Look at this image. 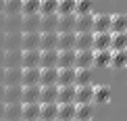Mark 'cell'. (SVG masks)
I'll return each instance as SVG.
<instances>
[{
  "label": "cell",
  "mask_w": 127,
  "mask_h": 121,
  "mask_svg": "<svg viewBox=\"0 0 127 121\" xmlns=\"http://www.w3.org/2000/svg\"><path fill=\"white\" fill-rule=\"evenodd\" d=\"M40 48V29H25L21 34V50Z\"/></svg>",
  "instance_id": "1"
},
{
  "label": "cell",
  "mask_w": 127,
  "mask_h": 121,
  "mask_svg": "<svg viewBox=\"0 0 127 121\" xmlns=\"http://www.w3.org/2000/svg\"><path fill=\"white\" fill-rule=\"evenodd\" d=\"M21 86H40V67H21Z\"/></svg>",
  "instance_id": "2"
},
{
  "label": "cell",
  "mask_w": 127,
  "mask_h": 121,
  "mask_svg": "<svg viewBox=\"0 0 127 121\" xmlns=\"http://www.w3.org/2000/svg\"><path fill=\"white\" fill-rule=\"evenodd\" d=\"M38 117H40V102H21V121H35Z\"/></svg>",
  "instance_id": "3"
},
{
  "label": "cell",
  "mask_w": 127,
  "mask_h": 121,
  "mask_svg": "<svg viewBox=\"0 0 127 121\" xmlns=\"http://www.w3.org/2000/svg\"><path fill=\"white\" fill-rule=\"evenodd\" d=\"M75 67L92 69V67H94V48H88V50H75Z\"/></svg>",
  "instance_id": "4"
},
{
  "label": "cell",
  "mask_w": 127,
  "mask_h": 121,
  "mask_svg": "<svg viewBox=\"0 0 127 121\" xmlns=\"http://www.w3.org/2000/svg\"><path fill=\"white\" fill-rule=\"evenodd\" d=\"M56 86H75V67H59Z\"/></svg>",
  "instance_id": "5"
},
{
  "label": "cell",
  "mask_w": 127,
  "mask_h": 121,
  "mask_svg": "<svg viewBox=\"0 0 127 121\" xmlns=\"http://www.w3.org/2000/svg\"><path fill=\"white\" fill-rule=\"evenodd\" d=\"M59 44V31H40V50H52Z\"/></svg>",
  "instance_id": "6"
},
{
  "label": "cell",
  "mask_w": 127,
  "mask_h": 121,
  "mask_svg": "<svg viewBox=\"0 0 127 121\" xmlns=\"http://www.w3.org/2000/svg\"><path fill=\"white\" fill-rule=\"evenodd\" d=\"M110 42H113V31H94V50H104L110 48Z\"/></svg>",
  "instance_id": "7"
},
{
  "label": "cell",
  "mask_w": 127,
  "mask_h": 121,
  "mask_svg": "<svg viewBox=\"0 0 127 121\" xmlns=\"http://www.w3.org/2000/svg\"><path fill=\"white\" fill-rule=\"evenodd\" d=\"M59 113V102H40V121H54Z\"/></svg>",
  "instance_id": "8"
},
{
  "label": "cell",
  "mask_w": 127,
  "mask_h": 121,
  "mask_svg": "<svg viewBox=\"0 0 127 121\" xmlns=\"http://www.w3.org/2000/svg\"><path fill=\"white\" fill-rule=\"evenodd\" d=\"M110 13H96L92 21V31H110Z\"/></svg>",
  "instance_id": "9"
},
{
  "label": "cell",
  "mask_w": 127,
  "mask_h": 121,
  "mask_svg": "<svg viewBox=\"0 0 127 121\" xmlns=\"http://www.w3.org/2000/svg\"><path fill=\"white\" fill-rule=\"evenodd\" d=\"M94 44V31H75V50H88Z\"/></svg>",
  "instance_id": "10"
},
{
  "label": "cell",
  "mask_w": 127,
  "mask_h": 121,
  "mask_svg": "<svg viewBox=\"0 0 127 121\" xmlns=\"http://www.w3.org/2000/svg\"><path fill=\"white\" fill-rule=\"evenodd\" d=\"M59 67H40V86H54Z\"/></svg>",
  "instance_id": "11"
},
{
  "label": "cell",
  "mask_w": 127,
  "mask_h": 121,
  "mask_svg": "<svg viewBox=\"0 0 127 121\" xmlns=\"http://www.w3.org/2000/svg\"><path fill=\"white\" fill-rule=\"evenodd\" d=\"M56 121H75V102H59Z\"/></svg>",
  "instance_id": "12"
},
{
  "label": "cell",
  "mask_w": 127,
  "mask_h": 121,
  "mask_svg": "<svg viewBox=\"0 0 127 121\" xmlns=\"http://www.w3.org/2000/svg\"><path fill=\"white\" fill-rule=\"evenodd\" d=\"M92 100H94V83L75 86V102H92Z\"/></svg>",
  "instance_id": "13"
},
{
  "label": "cell",
  "mask_w": 127,
  "mask_h": 121,
  "mask_svg": "<svg viewBox=\"0 0 127 121\" xmlns=\"http://www.w3.org/2000/svg\"><path fill=\"white\" fill-rule=\"evenodd\" d=\"M21 67H40V48L21 50Z\"/></svg>",
  "instance_id": "14"
},
{
  "label": "cell",
  "mask_w": 127,
  "mask_h": 121,
  "mask_svg": "<svg viewBox=\"0 0 127 121\" xmlns=\"http://www.w3.org/2000/svg\"><path fill=\"white\" fill-rule=\"evenodd\" d=\"M2 121H21V102H4Z\"/></svg>",
  "instance_id": "15"
},
{
  "label": "cell",
  "mask_w": 127,
  "mask_h": 121,
  "mask_svg": "<svg viewBox=\"0 0 127 121\" xmlns=\"http://www.w3.org/2000/svg\"><path fill=\"white\" fill-rule=\"evenodd\" d=\"M92 102H75V121H92Z\"/></svg>",
  "instance_id": "16"
},
{
  "label": "cell",
  "mask_w": 127,
  "mask_h": 121,
  "mask_svg": "<svg viewBox=\"0 0 127 121\" xmlns=\"http://www.w3.org/2000/svg\"><path fill=\"white\" fill-rule=\"evenodd\" d=\"M75 48V31H59L56 50H71Z\"/></svg>",
  "instance_id": "17"
},
{
  "label": "cell",
  "mask_w": 127,
  "mask_h": 121,
  "mask_svg": "<svg viewBox=\"0 0 127 121\" xmlns=\"http://www.w3.org/2000/svg\"><path fill=\"white\" fill-rule=\"evenodd\" d=\"M4 86H21V67H4Z\"/></svg>",
  "instance_id": "18"
},
{
  "label": "cell",
  "mask_w": 127,
  "mask_h": 121,
  "mask_svg": "<svg viewBox=\"0 0 127 121\" xmlns=\"http://www.w3.org/2000/svg\"><path fill=\"white\" fill-rule=\"evenodd\" d=\"M21 102H40V86H21Z\"/></svg>",
  "instance_id": "19"
},
{
  "label": "cell",
  "mask_w": 127,
  "mask_h": 121,
  "mask_svg": "<svg viewBox=\"0 0 127 121\" xmlns=\"http://www.w3.org/2000/svg\"><path fill=\"white\" fill-rule=\"evenodd\" d=\"M110 59H113V48L94 50V67H110Z\"/></svg>",
  "instance_id": "20"
},
{
  "label": "cell",
  "mask_w": 127,
  "mask_h": 121,
  "mask_svg": "<svg viewBox=\"0 0 127 121\" xmlns=\"http://www.w3.org/2000/svg\"><path fill=\"white\" fill-rule=\"evenodd\" d=\"M92 21H94V13L75 15V31H92Z\"/></svg>",
  "instance_id": "21"
},
{
  "label": "cell",
  "mask_w": 127,
  "mask_h": 121,
  "mask_svg": "<svg viewBox=\"0 0 127 121\" xmlns=\"http://www.w3.org/2000/svg\"><path fill=\"white\" fill-rule=\"evenodd\" d=\"M110 100V88L104 86V83H98V86H94V100L96 104H106Z\"/></svg>",
  "instance_id": "22"
},
{
  "label": "cell",
  "mask_w": 127,
  "mask_h": 121,
  "mask_svg": "<svg viewBox=\"0 0 127 121\" xmlns=\"http://www.w3.org/2000/svg\"><path fill=\"white\" fill-rule=\"evenodd\" d=\"M88 83H94V73H92V69L75 67V86H88Z\"/></svg>",
  "instance_id": "23"
},
{
  "label": "cell",
  "mask_w": 127,
  "mask_h": 121,
  "mask_svg": "<svg viewBox=\"0 0 127 121\" xmlns=\"http://www.w3.org/2000/svg\"><path fill=\"white\" fill-rule=\"evenodd\" d=\"M56 59H59V50H40V67H56Z\"/></svg>",
  "instance_id": "24"
},
{
  "label": "cell",
  "mask_w": 127,
  "mask_h": 121,
  "mask_svg": "<svg viewBox=\"0 0 127 121\" xmlns=\"http://www.w3.org/2000/svg\"><path fill=\"white\" fill-rule=\"evenodd\" d=\"M56 67H75V48H71V50H59Z\"/></svg>",
  "instance_id": "25"
},
{
  "label": "cell",
  "mask_w": 127,
  "mask_h": 121,
  "mask_svg": "<svg viewBox=\"0 0 127 121\" xmlns=\"http://www.w3.org/2000/svg\"><path fill=\"white\" fill-rule=\"evenodd\" d=\"M4 67H21V48H6Z\"/></svg>",
  "instance_id": "26"
},
{
  "label": "cell",
  "mask_w": 127,
  "mask_h": 121,
  "mask_svg": "<svg viewBox=\"0 0 127 121\" xmlns=\"http://www.w3.org/2000/svg\"><path fill=\"white\" fill-rule=\"evenodd\" d=\"M59 25V13L54 15H42L40 19V31H56Z\"/></svg>",
  "instance_id": "27"
},
{
  "label": "cell",
  "mask_w": 127,
  "mask_h": 121,
  "mask_svg": "<svg viewBox=\"0 0 127 121\" xmlns=\"http://www.w3.org/2000/svg\"><path fill=\"white\" fill-rule=\"evenodd\" d=\"M59 86H40V102H56Z\"/></svg>",
  "instance_id": "28"
},
{
  "label": "cell",
  "mask_w": 127,
  "mask_h": 121,
  "mask_svg": "<svg viewBox=\"0 0 127 121\" xmlns=\"http://www.w3.org/2000/svg\"><path fill=\"white\" fill-rule=\"evenodd\" d=\"M56 31H75V13H71V15H59Z\"/></svg>",
  "instance_id": "29"
},
{
  "label": "cell",
  "mask_w": 127,
  "mask_h": 121,
  "mask_svg": "<svg viewBox=\"0 0 127 121\" xmlns=\"http://www.w3.org/2000/svg\"><path fill=\"white\" fill-rule=\"evenodd\" d=\"M110 31H127V13H115L110 17Z\"/></svg>",
  "instance_id": "30"
},
{
  "label": "cell",
  "mask_w": 127,
  "mask_h": 121,
  "mask_svg": "<svg viewBox=\"0 0 127 121\" xmlns=\"http://www.w3.org/2000/svg\"><path fill=\"white\" fill-rule=\"evenodd\" d=\"M56 102H75V86H59Z\"/></svg>",
  "instance_id": "31"
},
{
  "label": "cell",
  "mask_w": 127,
  "mask_h": 121,
  "mask_svg": "<svg viewBox=\"0 0 127 121\" xmlns=\"http://www.w3.org/2000/svg\"><path fill=\"white\" fill-rule=\"evenodd\" d=\"M110 48L113 50H127V31H113Z\"/></svg>",
  "instance_id": "32"
},
{
  "label": "cell",
  "mask_w": 127,
  "mask_h": 121,
  "mask_svg": "<svg viewBox=\"0 0 127 121\" xmlns=\"http://www.w3.org/2000/svg\"><path fill=\"white\" fill-rule=\"evenodd\" d=\"M110 67H115V69H125L127 67V50H113Z\"/></svg>",
  "instance_id": "33"
},
{
  "label": "cell",
  "mask_w": 127,
  "mask_h": 121,
  "mask_svg": "<svg viewBox=\"0 0 127 121\" xmlns=\"http://www.w3.org/2000/svg\"><path fill=\"white\" fill-rule=\"evenodd\" d=\"M4 102H21V86H4Z\"/></svg>",
  "instance_id": "34"
},
{
  "label": "cell",
  "mask_w": 127,
  "mask_h": 121,
  "mask_svg": "<svg viewBox=\"0 0 127 121\" xmlns=\"http://www.w3.org/2000/svg\"><path fill=\"white\" fill-rule=\"evenodd\" d=\"M40 0H21V15H38Z\"/></svg>",
  "instance_id": "35"
},
{
  "label": "cell",
  "mask_w": 127,
  "mask_h": 121,
  "mask_svg": "<svg viewBox=\"0 0 127 121\" xmlns=\"http://www.w3.org/2000/svg\"><path fill=\"white\" fill-rule=\"evenodd\" d=\"M4 15L8 17H19L21 15V0H4Z\"/></svg>",
  "instance_id": "36"
},
{
  "label": "cell",
  "mask_w": 127,
  "mask_h": 121,
  "mask_svg": "<svg viewBox=\"0 0 127 121\" xmlns=\"http://www.w3.org/2000/svg\"><path fill=\"white\" fill-rule=\"evenodd\" d=\"M59 8V0H40V15H54Z\"/></svg>",
  "instance_id": "37"
},
{
  "label": "cell",
  "mask_w": 127,
  "mask_h": 121,
  "mask_svg": "<svg viewBox=\"0 0 127 121\" xmlns=\"http://www.w3.org/2000/svg\"><path fill=\"white\" fill-rule=\"evenodd\" d=\"M59 15H71L75 13V0H59V8H56Z\"/></svg>",
  "instance_id": "38"
},
{
  "label": "cell",
  "mask_w": 127,
  "mask_h": 121,
  "mask_svg": "<svg viewBox=\"0 0 127 121\" xmlns=\"http://www.w3.org/2000/svg\"><path fill=\"white\" fill-rule=\"evenodd\" d=\"M92 8H94V0H75V15L92 13Z\"/></svg>",
  "instance_id": "39"
},
{
  "label": "cell",
  "mask_w": 127,
  "mask_h": 121,
  "mask_svg": "<svg viewBox=\"0 0 127 121\" xmlns=\"http://www.w3.org/2000/svg\"><path fill=\"white\" fill-rule=\"evenodd\" d=\"M25 21H23V25H25V29H40V19H42V15H23Z\"/></svg>",
  "instance_id": "40"
},
{
  "label": "cell",
  "mask_w": 127,
  "mask_h": 121,
  "mask_svg": "<svg viewBox=\"0 0 127 121\" xmlns=\"http://www.w3.org/2000/svg\"><path fill=\"white\" fill-rule=\"evenodd\" d=\"M4 42H6V48H21V31H10Z\"/></svg>",
  "instance_id": "41"
},
{
  "label": "cell",
  "mask_w": 127,
  "mask_h": 121,
  "mask_svg": "<svg viewBox=\"0 0 127 121\" xmlns=\"http://www.w3.org/2000/svg\"><path fill=\"white\" fill-rule=\"evenodd\" d=\"M0 86H4V67H0Z\"/></svg>",
  "instance_id": "42"
},
{
  "label": "cell",
  "mask_w": 127,
  "mask_h": 121,
  "mask_svg": "<svg viewBox=\"0 0 127 121\" xmlns=\"http://www.w3.org/2000/svg\"><path fill=\"white\" fill-rule=\"evenodd\" d=\"M0 102H4V86H0Z\"/></svg>",
  "instance_id": "43"
},
{
  "label": "cell",
  "mask_w": 127,
  "mask_h": 121,
  "mask_svg": "<svg viewBox=\"0 0 127 121\" xmlns=\"http://www.w3.org/2000/svg\"><path fill=\"white\" fill-rule=\"evenodd\" d=\"M0 67H4V52L0 50Z\"/></svg>",
  "instance_id": "44"
},
{
  "label": "cell",
  "mask_w": 127,
  "mask_h": 121,
  "mask_svg": "<svg viewBox=\"0 0 127 121\" xmlns=\"http://www.w3.org/2000/svg\"><path fill=\"white\" fill-rule=\"evenodd\" d=\"M2 115H4V102H0V121H2Z\"/></svg>",
  "instance_id": "45"
},
{
  "label": "cell",
  "mask_w": 127,
  "mask_h": 121,
  "mask_svg": "<svg viewBox=\"0 0 127 121\" xmlns=\"http://www.w3.org/2000/svg\"><path fill=\"white\" fill-rule=\"evenodd\" d=\"M4 10V0H0V13Z\"/></svg>",
  "instance_id": "46"
},
{
  "label": "cell",
  "mask_w": 127,
  "mask_h": 121,
  "mask_svg": "<svg viewBox=\"0 0 127 121\" xmlns=\"http://www.w3.org/2000/svg\"><path fill=\"white\" fill-rule=\"evenodd\" d=\"M35 121H38V119H35Z\"/></svg>",
  "instance_id": "47"
},
{
  "label": "cell",
  "mask_w": 127,
  "mask_h": 121,
  "mask_svg": "<svg viewBox=\"0 0 127 121\" xmlns=\"http://www.w3.org/2000/svg\"><path fill=\"white\" fill-rule=\"evenodd\" d=\"M54 121H56V119H54Z\"/></svg>",
  "instance_id": "48"
}]
</instances>
